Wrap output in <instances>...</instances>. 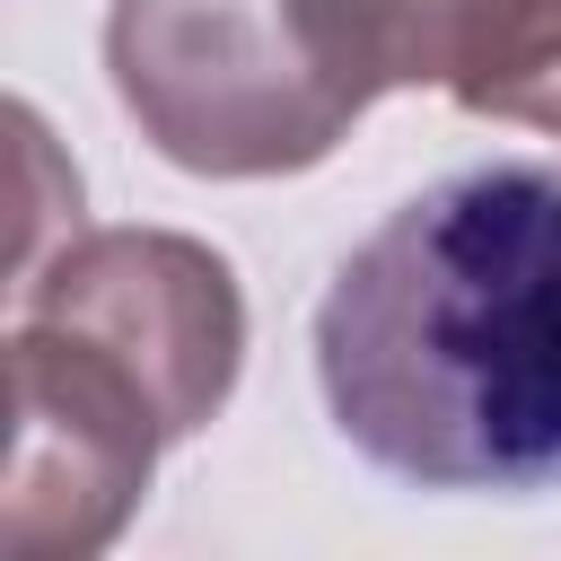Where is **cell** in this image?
<instances>
[{
	"instance_id": "1",
	"label": "cell",
	"mask_w": 561,
	"mask_h": 561,
	"mask_svg": "<svg viewBox=\"0 0 561 561\" xmlns=\"http://www.w3.org/2000/svg\"><path fill=\"white\" fill-rule=\"evenodd\" d=\"M333 430L412 491L561 482V167L491 158L421 184L316 307Z\"/></svg>"
},
{
	"instance_id": "2",
	"label": "cell",
	"mask_w": 561,
	"mask_h": 561,
	"mask_svg": "<svg viewBox=\"0 0 561 561\" xmlns=\"http://www.w3.org/2000/svg\"><path fill=\"white\" fill-rule=\"evenodd\" d=\"M105 79L140 140L184 175H298L368 114L324 79L289 0H114Z\"/></svg>"
},
{
	"instance_id": "3",
	"label": "cell",
	"mask_w": 561,
	"mask_h": 561,
	"mask_svg": "<svg viewBox=\"0 0 561 561\" xmlns=\"http://www.w3.org/2000/svg\"><path fill=\"white\" fill-rule=\"evenodd\" d=\"M18 324L105 351L158 403L167 438L219 421L245 368V289L228 254L175 228H88L18 272Z\"/></svg>"
},
{
	"instance_id": "4",
	"label": "cell",
	"mask_w": 561,
	"mask_h": 561,
	"mask_svg": "<svg viewBox=\"0 0 561 561\" xmlns=\"http://www.w3.org/2000/svg\"><path fill=\"white\" fill-rule=\"evenodd\" d=\"M9 386H18V438H9V500H0V543L18 561H79L105 552L158 456L175 447L140 377H123L105 351L18 324L9 316Z\"/></svg>"
},
{
	"instance_id": "5",
	"label": "cell",
	"mask_w": 561,
	"mask_h": 561,
	"mask_svg": "<svg viewBox=\"0 0 561 561\" xmlns=\"http://www.w3.org/2000/svg\"><path fill=\"white\" fill-rule=\"evenodd\" d=\"M307 53L359 105L394 88H447L465 114L561 26V0H289Z\"/></svg>"
},
{
	"instance_id": "6",
	"label": "cell",
	"mask_w": 561,
	"mask_h": 561,
	"mask_svg": "<svg viewBox=\"0 0 561 561\" xmlns=\"http://www.w3.org/2000/svg\"><path fill=\"white\" fill-rule=\"evenodd\" d=\"M482 114H500V123H535V131H552L561 140V26L482 96Z\"/></svg>"
}]
</instances>
